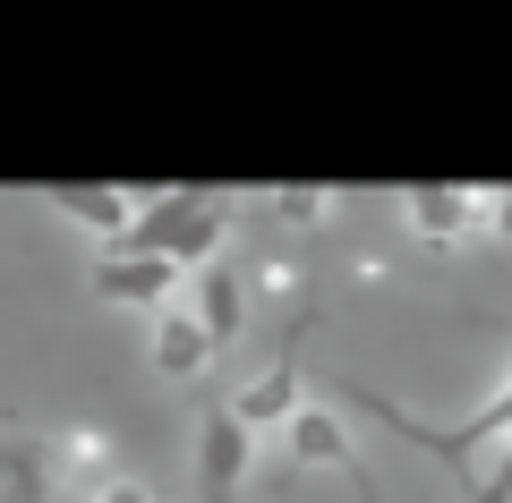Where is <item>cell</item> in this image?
Masks as SVG:
<instances>
[{
	"mask_svg": "<svg viewBox=\"0 0 512 503\" xmlns=\"http://www.w3.org/2000/svg\"><path fill=\"white\" fill-rule=\"evenodd\" d=\"M239 469H248V427H239L231 401H214L197 427V478H205V503H231L239 495Z\"/></svg>",
	"mask_w": 512,
	"mask_h": 503,
	"instance_id": "1",
	"label": "cell"
},
{
	"mask_svg": "<svg viewBox=\"0 0 512 503\" xmlns=\"http://www.w3.org/2000/svg\"><path fill=\"white\" fill-rule=\"evenodd\" d=\"M402 214L419 239H470L487 222V188H402Z\"/></svg>",
	"mask_w": 512,
	"mask_h": 503,
	"instance_id": "2",
	"label": "cell"
},
{
	"mask_svg": "<svg viewBox=\"0 0 512 503\" xmlns=\"http://www.w3.org/2000/svg\"><path fill=\"white\" fill-rule=\"evenodd\" d=\"M214 333H205L197 307H154V367L163 376H205V359H214Z\"/></svg>",
	"mask_w": 512,
	"mask_h": 503,
	"instance_id": "3",
	"label": "cell"
},
{
	"mask_svg": "<svg viewBox=\"0 0 512 503\" xmlns=\"http://www.w3.org/2000/svg\"><path fill=\"white\" fill-rule=\"evenodd\" d=\"M171 256H154V248H120L111 265H94V290L103 299H146V307H171Z\"/></svg>",
	"mask_w": 512,
	"mask_h": 503,
	"instance_id": "4",
	"label": "cell"
},
{
	"mask_svg": "<svg viewBox=\"0 0 512 503\" xmlns=\"http://www.w3.org/2000/svg\"><path fill=\"white\" fill-rule=\"evenodd\" d=\"M291 401H299V350H282L248 393H231V410H239V427H291V418H299Z\"/></svg>",
	"mask_w": 512,
	"mask_h": 503,
	"instance_id": "5",
	"label": "cell"
},
{
	"mask_svg": "<svg viewBox=\"0 0 512 503\" xmlns=\"http://www.w3.org/2000/svg\"><path fill=\"white\" fill-rule=\"evenodd\" d=\"M52 205L77 214V222H94V231L120 239V248H128V231H137V197H120V188H52Z\"/></svg>",
	"mask_w": 512,
	"mask_h": 503,
	"instance_id": "6",
	"label": "cell"
},
{
	"mask_svg": "<svg viewBox=\"0 0 512 503\" xmlns=\"http://www.w3.org/2000/svg\"><path fill=\"white\" fill-rule=\"evenodd\" d=\"M197 316H205V333H214V342H231L239 333V316H248V290H239V273L222 265H197Z\"/></svg>",
	"mask_w": 512,
	"mask_h": 503,
	"instance_id": "7",
	"label": "cell"
},
{
	"mask_svg": "<svg viewBox=\"0 0 512 503\" xmlns=\"http://www.w3.org/2000/svg\"><path fill=\"white\" fill-rule=\"evenodd\" d=\"M282 444H291V461H325V469H359L350 461V435L333 410H299L291 427H282Z\"/></svg>",
	"mask_w": 512,
	"mask_h": 503,
	"instance_id": "8",
	"label": "cell"
},
{
	"mask_svg": "<svg viewBox=\"0 0 512 503\" xmlns=\"http://www.w3.org/2000/svg\"><path fill=\"white\" fill-rule=\"evenodd\" d=\"M316 214H325V188H274V222H299L308 231Z\"/></svg>",
	"mask_w": 512,
	"mask_h": 503,
	"instance_id": "9",
	"label": "cell"
},
{
	"mask_svg": "<svg viewBox=\"0 0 512 503\" xmlns=\"http://www.w3.org/2000/svg\"><path fill=\"white\" fill-rule=\"evenodd\" d=\"M86 503H163V495H154L146 478H128V469H111V478H94V495H86Z\"/></svg>",
	"mask_w": 512,
	"mask_h": 503,
	"instance_id": "10",
	"label": "cell"
}]
</instances>
